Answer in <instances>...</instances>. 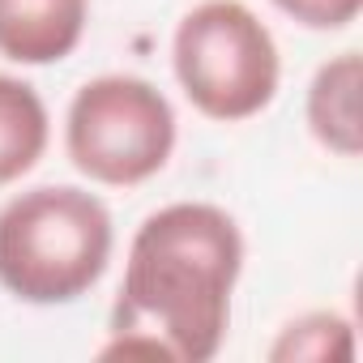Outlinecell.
I'll return each instance as SVG.
<instances>
[{
  "instance_id": "obj_5",
  "label": "cell",
  "mask_w": 363,
  "mask_h": 363,
  "mask_svg": "<svg viewBox=\"0 0 363 363\" xmlns=\"http://www.w3.org/2000/svg\"><path fill=\"white\" fill-rule=\"evenodd\" d=\"M90 18V0H0V56L13 65L65 60Z\"/></svg>"
},
{
  "instance_id": "obj_6",
  "label": "cell",
  "mask_w": 363,
  "mask_h": 363,
  "mask_svg": "<svg viewBox=\"0 0 363 363\" xmlns=\"http://www.w3.org/2000/svg\"><path fill=\"white\" fill-rule=\"evenodd\" d=\"M359 86H363V65L354 52H342L329 65H320L308 86V128L325 150L342 158H359L363 150Z\"/></svg>"
},
{
  "instance_id": "obj_4",
  "label": "cell",
  "mask_w": 363,
  "mask_h": 363,
  "mask_svg": "<svg viewBox=\"0 0 363 363\" xmlns=\"http://www.w3.org/2000/svg\"><path fill=\"white\" fill-rule=\"evenodd\" d=\"M65 145L82 175L128 189L167 167L175 150V111L145 77L107 73L73 94Z\"/></svg>"
},
{
  "instance_id": "obj_1",
  "label": "cell",
  "mask_w": 363,
  "mask_h": 363,
  "mask_svg": "<svg viewBox=\"0 0 363 363\" xmlns=\"http://www.w3.org/2000/svg\"><path fill=\"white\" fill-rule=\"evenodd\" d=\"M240 269L244 235L227 210L206 201H179L150 214L128 244V265L111 308V342L103 346V359H214L227 337Z\"/></svg>"
},
{
  "instance_id": "obj_7",
  "label": "cell",
  "mask_w": 363,
  "mask_h": 363,
  "mask_svg": "<svg viewBox=\"0 0 363 363\" xmlns=\"http://www.w3.org/2000/svg\"><path fill=\"white\" fill-rule=\"evenodd\" d=\"M48 150V107L35 86L0 73V184L22 179Z\"/></svg>"
},
{
  "instance_id": "obj_2",
  "label": "cell",
  "mask_w": 363,
  "mask_h": 363,
  "mask_svg": "<svg viewBox=\"0 0 363 363\" xmlns=\"http://www.w3.org/2000/svg\"><path fill=\"white\" fill-rule=\"evenodd\" d=\"M111 214L99 197L43 184L0 210V286L22 303H73L111 261Z\"/></svg>"
},
{
  "instance_id": "obj_3",
  "label": "cell",
  "mask_w": 363,
  "mask_h": 363,
  "mask_svg": "<svg viewBox=\"0 0 363 363\" xmlns=\"http://www.w3.org/2000/svg\"><path fill=\"white\" fill-rule=\"evenodd\" d=\"M175 77L210 120H248L278 94V43L240 0H201L175 26Z\"/></svg>"
},
{
  "instance_id": "obj_8",
  "label": "cell",
  "mask_w": 363,
  "mask_h": 363,
  "mask_svg": "<svg viewBox=\"0 0 363 363\" xmlns=\"http://www.w3.org/2000/svg\"><path fill=\"white\" fill-rule=\"evenodd\" d=\"M350 354H354L350 320H342L337 312H308L291 320L269 350L274 363H329V359H350Z\"/></svg>"
},
{
  "instance_id": "obj_9",
  "label": "cell",
  "mask_w": 363,
  "mask_h": 363,
  "mask_svg": "<svg viewBox=\"0 0 363 363\" xmlns=\"http://www.w3.org/2000/svg\"><path fill=\"white\" fill-rule=\"evenodd\" d=\"M274 5L308 30H342L359 18L363 0H274Z\"/></svg>"
}]
</instances>
